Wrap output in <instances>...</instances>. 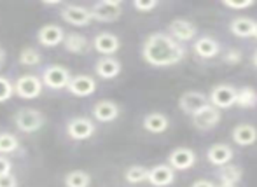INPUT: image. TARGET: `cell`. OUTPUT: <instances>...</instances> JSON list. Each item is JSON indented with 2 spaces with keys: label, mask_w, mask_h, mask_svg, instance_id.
Here are the masks:
<instances>
[{
  "label": "cell",
  "mask_w": 257,
  "mask_h": 187,
  "mask_svg": "<svg viewBox=\"0 0 257 187\" xmlns=\"http://www.w3.org/2000/svg\"><path fill=\"white\" fill-rule=\"evenodd\" d=\"M142 56L153 67H173L186 58V48L170 34L158 32L146 39L142 46Z\"/></svg>",
  "instance_id": "6da1fadb"
},
{
  "label": "cell",
  "mask_w": 257,
  "mask_h": 187,
  "mask_svg": "<svg viewBox=\"0 0 257 187\" xmlns=\"http://www.w3.org/2000/svg\"><path fill=\"white\" fill-rule=\"evenodd\" d=\"M44 123H46L44 114L37 109H32V107H25V109H20L14 114V124L23 133L39 131L44 126Z\"/></svg>",
  "instance_id": "7a4b0ae2"
},
{
  "label": "cell",
  "mask_w": 257,
  "mask_h": 187,
  "mask_svg": "<svg viewBox=\"0 0 257 187\" xmlns=\"http://www.w3.org/2000/svg\"><path fill=\"white\" fill-rule=\"evenodd\" d=\"M72 77L74 75L63 65H49L42 72V82H44V86H48L49 89H54V91L68 88Z\"/></svg>",
  "instance_id": "3957f363"
},
{
  "label": "cell",
  "mask_w": 257,
  "mask_h": 187,
  "mask_svg": "<svg viewBox=\"0 0 257 187\" xmlns=\"http://www.w3.org/2000/svg\"><path fill=\"white\" fill-rule=\"evenodd\" d=\"M42 88H44L42 79H39L37 75H34V74L21 75V77H18L16 82H14V93L23 100L39 98V95L42 93Z\"/></svg>",
  "instance_id": "277c9868"
},
{
  "label": "cell",
  "mask_w": 257,
  "mask_h": 187,
  "mask_svg": "<svg viewBox=\"0 0 257 187\" xmlns=\"http://www.w3.org/2000/svg\"><path fill=\"white\" fill-rule=\"evenodd\" d=\"M91 14L93 20L100 21V23H114L121 18L122 4L119 0H102L91 7Z\"/></svg>",
  "instance_id": "5b68a950"
},
{
  "label": "cell",
  "mask_w": 257,
  "mask_h": 187,
  "mask_svg": "<svg viewBox=\"0 0 257 187\" xmlns=\"http://www.w3.org/2000/svg\"><path fill=\"white\" fill-rule=\"evenodd\" d=\"M208 105H210V98L201 91H186L179 98V109L191 117Z\"/></svg>",
  "instance_id": "8992f818"
},
{
  "label": "cell",
  "mask_w": 257,
  "mask_h": 187,
  "mask_svg": "<svg viewBox=\"0 0 257 187\" xmlns=\"http://www.w3.org/2000/svg\"><path fill=\"white\" fill-rule=\"evenodd\" d=\"M208 98H210V103H212L213 107H217L219 110L229 109V107L236 105L238 89L227 84H219L210 91Z\"/></svg>",
  "instance_id": "52a82bcc"
},
{
  "label": "cell",
  "mask_w": 257,
  "mask_h": 187,
  "mask_svg": "<svg viewBox=\"0 0 257 187\" xmlns=\"http://www.w3.org/2000/svg\"><path fill=\"white\" fill-rule=\"evenodd\" d=\"M61 20L67 21L68 25L72 27H86L93 21V14H91V9L88 7H82V6H63L61 9Z\"/></svg>",
  "instance_id": "ba28073f"
},
{
  "label": "cell",
  "mask_w": 257,
  "mask_h": 187,
  "mask_svg": "<svg viewBox=\"0 0 257 187\" xmlns=\"http://www.w3.org/2000/svg\"><path fill=\"white\" fill-rule=\"evenodd\" d=\"M168 164L175 171H186L196 164V152L189 147H177L170 152Z\"/></svg>",
  "instance_id": "9c48e42d"
},
{
  "label": "cell",
  "mask_w": 257,
  "mask_h": 187,
  "mask_svg": "<svg viewBox=\"0 0 257 187\" xmlns=\"http://www.w3.org/2000/svg\"><path fill=\"white\" fill-rule=\"evenodd\" d=\"M96 126L88 117H74L68 121L67 133L72 140H88L95 135Z\"/></svg>",
  "instance_id": "30bf717a"
},
{
  "label": "cell",
  "mask_w": 257,
  "mask_h": 187,
  "mask_svg": "<svg viewBox=\"0 0 257 187\" xmlns=\"http://www.w3.org/2000/svg\"><path fill=\"white\" fill-rule=\"evenodd\" d=\"M220 117H222L220 110L210 103V105L205 107L203 110H200L198 114H194L191 119H193L194 128L201 129V131H208V129H213L217 124L220 123Z\"/></svg>",
  "instance_id": "8fae6325"
},
{
  "label": "cell",
  "mask_w": 257,
  "mask_h": 187,
  "mask_svg": "<svg viewBox=\"0 0 257 187\" xmlns=\"http://www.w3.org/2000/svg\"><path fill=\"white\" fill-rule=\"evenodd\" d=\"M153 187H168L175 182V170L168 163L156 164L149 168V178H147Z\"/></svg>",
  "instance_id": "7c38bea8"
},
{
  "label": "cell",
  "mask_w": 257,
  "mask_h": 187,
  "mask_svg": "<svg viewBox=\"0 0 257 187\" xmlns=\"http://www.w3.org/2000/svg\"><path fill=\"white\" fill-rule=\"evenodd\" d=\"M168 30H170V35H172L175 41H179L180 44L194 41L198 35V28L187 20H173L172 23H170Z\"/></svg>",
  "instance_id": "4fadbf2b"
},
{
  "label": "cell",
  "mask_w": 257,
  "mask_h": 187,
  "mask_svg": "<svg viewBox=\"0 0 257 187\" xmlns=\"http://www.w3.org/2000/svg\"><path fill=\"white\" fill-rule=\"evenodd\" d=\"M39 44L44 46V48H56V46L63 44L65 41V32L60 25H44V27L39 30L37 34Z\"/></svg>",
  "instance_id": "5bb4252c"
},
{
  "label": "cell",
  "mask_w": 257,
  "mask_h": 187,
  "mask_svg": "<svg viewBox=\"0 0 257 187\" xmlns=\"http://www.w3.org/2000/svg\"><path fill=\"white\" fill-rule=\"evenodd\" d=\"M93 48H95V51L100 53V55L112 56L119 51L121 41H119L117 35L110 34V32H102V34H98L93 39Z\"/></svg>",
  "instance_id": "9a60e30c"
},
{
  "label": "cell",
  "mask_w": 257,
  "mask_h": 187,
  "mask_svg": "<svg viewBox=\"0 0 257 187\" xmlns=\"http://www.w3.org/2000/svg\"><path fill=\"white\" fill-rule=\"evenodd\" d=\"M234 152L227 143H213L206 150V159L213 166H226L233 161Z\"/></svg>",
  "instance_id": "2e32d148"
},
{
  "label": "cell",
  "mask_w": 257,
  "mask_h": 187,
  "mask_svg": "<svg viewBox=\"0 0 257 187\" xmlns=\"http://www.w3.org/2000/svg\"><path fill=\"white\" fill-rule=\"evenodd\" d=\"M67 89L75 96H91L96 91V81L88 74H79L72 77Z\"/></svg>",
  "instance_id": "e0dca14e"
},
{
  "label": "cell",
  "mask_w": 257,
  "mask_h": 187,
  "mask_svg": "<svg viewBox=\"0 0 257 187\" xmlns=\"http://www.w3.org/2000/svg\"><path fill=\"white\" fill-rule=\"evenodd\" d=\"M231 138H233V142L236 145L250 147L257 142V128L254 124H248V123L238 124L231 131Z\"/></svg>",
  "instance_id": "ac0fdd59"
},
{
  "label": "cell",
  "mask_w": 257,
  "mask_h": 187,
  "mask_svg": "<svg viewBox=\"0 0 257 187\" xmlns=\"http://www.w3.org/2000/svg\"><path fill=\"white\" fill-rule=\"evenodd\" d=\"M93 116L100 123H112L119 117V105L112 100H100L93 107Z\"/></svg>",
  "instance_id": "d6986e66"
},
{
  "label": "cell",
  "mask_w": 257,
  "mask_h": 187,
  "mask_svg": "<svg viewBox=\"0 0 257 187\" xmlns=\"http://www.w3.org/2000/svg\"><path fill=\"white\" fill-rule=\"evenodd\" d=\"M95 72L102 79H114L121 74V62L114 56H102L95 65Z\"/></svg>",
  "instance_id": "ffe728a7"
},
{
  "label": "cell",
  "mask_w": 257,
  "mask_h": 187,
  "mask_svg": "<svg viewBox=\"0 0 257 187\" xmlns=\"http://www.w3.org/2000/svg\"><path fill=\"white\" fill-rule=\"evenodd\" d=\"M168 128H170V119H168L166 114L151 112L144 117V129H146V131L154 133V135H159V133H165Z\"/></svg>",
  "instance_id": "44dd1931"
},
{
  "label": "cell",
  "mask_w": 257,
  "mask_h": 187,
  "mask_svg": "<svg viewBox=\"0 0 257 187\" xmlns=\"http://www.w3.org/2000/svg\"><path fill=\"white\" fill-rule=\"evenodd\" d=\"M193 49L200 58L210 60V58H215V56L219 55L220 46H219V42L212 37H200V39H196Z\"/></svg>",
  "instance_id": "7402d4cb"
},
{
  "label": "cell",
  "mask_w": 257,
  "mask_h": 187,
  "mask_svg": "<svg viewBox=\"0 0 257 187\" xmlns=\"http://www.w3.org/2000/svg\"><path fill=\"white\" fill-rule=\"evenodd\" d=\"M255 21L250 20V18H236V20L231 21L229 30L233 35L240 39H247V37H254L255 32Z\"/></svg>",
  "instance_id": "603a6c76"
},
{
  "label": "cell",
  "mask_w": 257,
  "mask_h": 187,
  "mask_svg": "<svg viewBox=\"0 0 257 187\" xmlns=\"http://www.w3.org/2000/svg\"><path fill=\"white\" fill-rule=\"evenodd\" d=\"M63 48L67 49L68 53H74V55H82L89 49V41L81 34H72L65 35V41H63Z\"/></svg>",
  "instance_id": "cb8c5ba5"
},
{
  "label": "cell",
  "mask_w": 257,
  "mask_h": 187,
  "mask_svg": "<svg viewBox=\"0 0 257 187\" xmlns=\"http://www.w3.org/2000/svg\"><path fill=\"white\" fill-rule=\"evenodd\" d=\"M217 177H219V180L222 182V184L236 185L238 182L241 180V177H243V170H241L238 164L229 163V164H226V166H220Z\"/></svg>",
  "instance_id": "d4e9b609"
},
{
  "label": "cell",
  "mask_w": 257,
  "mask_h": 187,
  "mask_svg": "<svg viewBox=\"0 0 257 187\" xmlns=\"http://www.w3.org/2000/svg\"><path fill=\"white\" fill-rule=\"evenodd\" d=\"M91 175L84 170H74L65 175V187H89Z\"/></svg>",
  "instance_id": "484cf974"
},
{
  "label": "cell",
  "mask_w": 257,
  "mask_h": 187,
  "mask_svg": "<svg viewBox=\"0 0 257 187\" xmlns=\"http://www.w3.org/2000/svg\"><path fill=\"white\" fill-rule=\"evenodd\" d=\"M124 178L128 184H142L147 182L149 178V168L142 166V164H133L124 171Z\"/></svg>",
  "instance_id": "4316f807"
},
{
  "label": "cell",
  "mask_w": 257,
  "mask_h": 187,
  "mask_svg": "<svg viewBox=\"0 0 257 187\" xmlns=\"http://www.w3.org/2000/svg\"><path fill=\"white\" fill-rule=\"evenodd\" d=\"M236 105L241 109H252L257 105V91L250 86H243L241 89H238V100Z\"/></svg>",
  "instance_id": "83f0119b"
},
{
  "label": "cell",
  "mask_w": 257,
  "mask_h": 187,
  "mask_svg": "<svg viewBox=\"0 0 257 187\" xmlns=\"http://www.w3.org/2000/svg\"><path fill=\"white\" fill-rule=\"evenodd\" d=\"M20 149V140L13 133H0V154H11Z\"/></svg>",
  "instance_id": "f1b7e54d"
},
{
  "label": "cell",
  "mask_w": 257,
  "mask_h": 187,
  "mask_svg": "<svg viewBox=\"0 0 257 187\" xmlns=\"http://www.w3.org/2000/svg\"><path fill=\"white\" fill-rule=\"evenodd\" d=\"M42 60L41 53L37 51L35 48H25L21 49L20 53V63L25 65V67H35V65H39Z\"/></svg>",
  "instance_id": "f546056e"
},
{
  "label": "cell",
  "mask_w": 257,
  "mask_h": 187,
  "mask_svg": "<svg viewBox=\"0 0 257 187\" xmlns=\"http://www.w3.org/2000/svg\"><path fill=\"white\" fill-rule=\"evenodd\" d=\"M13 95H16L14 93V82H11L4 75H0V103L7 102Z\"/></svg>",
  "instance_id": "4dcf8cb0"
},
{
  "label": "cell",
  "mask_w": 257,
  "mask_h": 187,
  "mask_svg": "<svg viewBox=\"0 0 257 187\" xmlns=\"http://www.w3.org/2000/svg\"><path fill=\"white\" fill-rule=\"evenodd\" d=\"M133 7L140 13H151L153 9L158 7V0H135Z\"/></svg>",
  "instance_id": "1f68e13d"
},
{
  "label": "cell",
  "mask_w": 257,
  "mask_h": 187,
  "mask_svg": "<svg viewBox=\"0 0 257 187\" xmlns=\"http://www.w3.org/2000/svg\"><path fill=\"white\" fill-rule=\"evenodd\" d=\"M222 6L227 7V9L243 11V9H248V7L254 6V0H241V2H234V0H224Z\"/></svg>",
  "instance_id": "d6a6232c"
},
{
  "label": "cell",
  "mask_w": 257,
  "mask_h": 187,
  "mask_svg": "<svg viewBox=\"0 0 257 187\" xmlns=\"http://www.w3.org/2000/svg\"><path fill=\"white\" fill-rule=\"evenodd\" d=\"M241 60H243V55H241L240 49H229V51L224 55V63H227V65H238V63H241Z\"/></svg>",
  "instance_id": "836d02e7"
},
{
  "label": "cell",
  "mask_w": 257,
  "mask_h": 187,
  "mask_svg": "<svg viewBox=\"0 0 257 187\" xmlns=\"http://www.w3.org/2000/svg\"><path fill=\"white\" fill-rule=\"evenodd\" d=\"M11 170H13V163H11L6 156H0V177H4V175H9Z\"/></svg>",
  "instance_id": "e575fe53"
},
{
  "label": "cell",
  "mask_w": 257,
  "mask_h": 187,
  "mask_svg": "<svg viewBox=\"0 0 257 187\" xmlns=\"http://www.w3.org/2000/svg\"><path fill=\"white\" fill-rule=\"evenodd\" d=\"M0 187H18V178L13 173L0 177Z\"/></svg>",
  "instance_id": "d590c367"
},
{
  "label": "cell",
  "mask_w": 257,
  "mask_h": 187,
  "mask_svg": "<svg viewBox=\"0 0 257 187\" xmlns=\"http://www.w3.org/2000/svg\"><path fill=\"white\" fill-rule=\"evenodd\" d=\"M191 187H217L213 182H210V180H206V178H200V180H196Z\"/></svg>",
  "instance_id": "8d00e7d4"
},
{
  "label": "cell",
  "mask_w": 257,
  "mask_h": 187,
  "mask_svg": "<svg viewBox=\"0 0 257 187\" xmlns=\"http://www.w3.org/2000/svg\"><path fill=\"white\" fill-rule=\"evenodd\" d=\"M4 63H6V51H4L2 46H0V68L4 67Z\"/></svg>",
  "instance_id": "74e56055"
},
{
  "label": "cell",
  "mask_w": 257,
  "mask_h": 187,
  "mask_svg": "<svg viewBox=\"0 0 257 187\" xmlns=\"http://www.w3.org/2000/svg\"><path fill=\"white\" fill-rule=\"evenodd\" d=\"M252 63H254L255 67H257V51L254 53V56H252Z\"/></svg>",
  "instance_id": "f35d334b"
},
{
  "label": "cell",
  "mask_w": 257,
  "mask_h": 187,
  "mask_svg": "<svg viewBox=\"0 0 257 187\" xmlns=\"http://www.w3.org/2000/svg\"><path fill=\"white\" fill-rule=\"evenodd\" d=\"M217 187H236V185H226V184H220V185H217Z\"/></svg>",
  "instance_id": "ab89813d"
},
{
  "label": "cell",
  "mask_w": 257,
  "mask_h": 187,
  "mask_svg": "<svg viewBox=\"0 0 257 187\" xmlns=\"http://www.w3.org/2000/svg\"><path fill=\"white\" fill-rule=\"evenodd\" d=\"M254 37L257 39V25H255V32H254Z\"/></svg>",
  "instance_id": "60d3db41"
}]
</instances>
